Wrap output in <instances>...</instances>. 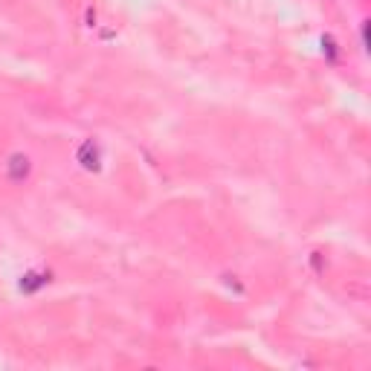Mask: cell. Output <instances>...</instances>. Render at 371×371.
<instances>
[{
  "label": "cell",
  "instance_id": "cell-1",
  "mask_svg": "<svg viewBox=\"0 0 371 371\" xmlns=\"http://www.w3.org/2000/svg\"><path fill=\"white\" fill-rule=\"evenodd\" d=\"M76 163L84 168V171H102V146H99V139H84V143L78 146L76 151Z\"/></svg>",
  "mask_w": 371,
  "mask_h": 371
},
{
  "label": "cell",
  "instance_id": "cell-2",
  "mask_svg": "<svg viewBox=\"0 0 371 371\" xmlns=\"http://www.w3.org/2000/svg\"><path fill=\"white\" fill-rule=\"evenodd\" d=\"M50 282H53V273H50V270H29V273H24V275H21L18 290H21L24 296H32V293L44 290Z\"/></svg>",
  "mask_w": 371,
  "mask_h": 371
},
{
  "label": "cell",
  "instance_id": "cell-3",
  "mask_svg": "<svg viewBox=\"0 0 371 371\" xmlns=\"http://www.w3.org/2000/svg\"><path fill=\"white\" fill-rule=\"evenodd\" d=\"M32 174V160L26 157V154H12L9 160H6V177L12 180V183H24L26 177Z\"/></svg>",
  "mask_w": 371,
  "mask_h": 371
},
{
  "label": "cell",
  "instance_id": "cell-4",
  "mask_svg": "<svg viewBox=\"0 0 371 371\" xmlns=\"http://www.w3.org/2000/svg\"><path fill=\"white\" fill-rule=\"evenodd\" d=\"M322 50L328 53V59H331V61H337V41H334L331 35H325V38H322Z\"/></svg>",
  "mask_w": 371,
  "mask_h": 371
}]
</instances>
